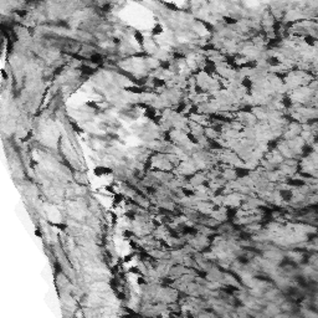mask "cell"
Wrapping results in <instances>:
<instances>
[{
    "label": "cell",
    "mask_w": 318,
    "mask_h": 318,
    "mask_svg": "<svg viewBox=\"0 0 318 318\" xmlns=\"http://www.w3.org/2000/svg\"><path fill=\"white\" fill-rule=\"evenodd\" d=\"M111 173H112V169L106 167H97L95 169V174L97 177H101V175H104V174H111Z\"/></svg>",
    "instance_id": "cell-1"
},
{
    "label": "cell",
    "mask_w": 318,
    "mask_h": 318,
    "mask_svg": "<svg viewBox=\"0 0 318 318\" xmlns=\"http://www.w3.org/2000/svg\"><path fill=\"white\" fill-rule=\"evenodd\" d=\"M134 37H136V40H137V42H138V44L143 45L144 39H143V36H142V34H141L139 31H136V32H134Z\"/></svg>",
    "instance_id": "cell-2"
},
{
    "label": "cell",
    "mask_w": 318,
    "mask_h": 318,
    "mask_svg": "<svg viewBox=\"0 0 318 318\" xmlns=\"http://www.w3.org/2000/svg\"><path fill=\"white\" fill-rule=\"evenodd\" d=\"M224 20H225V22H226V24H229V25H235L237 22L236 19H234V17H231V16H225V17H224Z\"/></svg>",
    "instance_id": "cell-3"
},
{
    "label": "cell",
    "mask_w": 318,
    "mask_h": 318,
    "mask_svg": "<svg viewBox=\"0 0 318 318\" xmlns=\"http://www.w3.org/2000/svg\"><path fill=\"white\" fill-rule=\"evenodd\" d=\"M162 31H163V28L160 25H157L155 28H154V30H153L152 31V34L153 35H158V34H162Z\"/></svg>",
    "instance_id": "cell-4"
},
{
    "label": "cell",
    "mask_w": 318,
    "mask_h": 318,
    "mask_svg": "<svg viewBox=\"0 0 318 318\" xmlns=\"http://www.w3.org/2000/svg\"><path fill=\"white\" fill-rule=\"evenodd\" d=\"M153 82H154V86H155V87H159V86H164V81H163V80H159V78H154V80H153Z\"/></svg>",
    "instance_id": "cell-5"
},
{
    "label": "cell",
    "mask_w": 318,
    "mask_h": 318,
    "mask_svg": "<svg viewBox=\"0 0 318 318\" xmlns=\"http://www.w3.org/2000/svg\"><path fill=\"white\" fill-rule=\"evenodd\" d=\"M136 256H137V255H136V253H133V252H132V253H129V255H127V256L124 257V262H128V261H132V260H133V257H136Z\"/></svg>",
    "instance_id": "cell-6"
},
{
    "label": "cell",
    "mask_w": 318,
    "mask_h": 318,
    "mask_svg": "<svg viewBox=\"0 0 318 318\" xmlns=\"http://www.w3.org/2000/svg\"><path fill=\"white\" fill-rule=\"evenodd\" d=\"M137 282H138V285H144V283H145V281H144V278H143V277H138Z\"/></svg>",
    "instance_id": "cell-7"
}]
</instances>
